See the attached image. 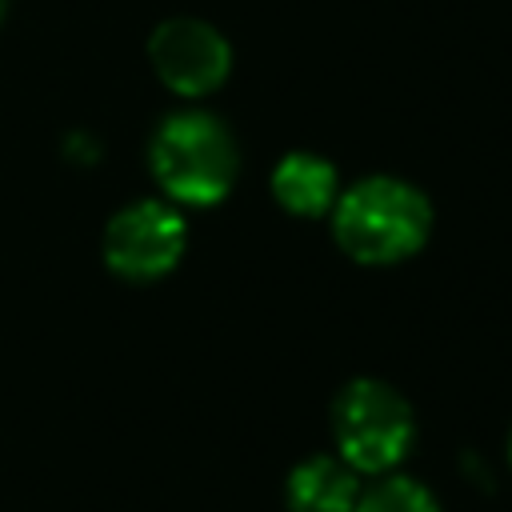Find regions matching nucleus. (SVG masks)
Instances as JSON below:
<instances>
[{"label":"nucleus","instance_id":"obj_4","mask_svg":"<svg viewBox=\"0 0 512 512\" xmlns=\"http://www.w3.org/2000/svg\"><path fill=\"white\" fill-rule=\"evenodd\" d=\"M184 252V220L176 212H168L164 204H132L124 208L104 236V256L120 276L132 280H148L160 276L176 264V256Z\"/></svg>","mask_w":512,"mask_h":512},{"label":"nucleus","instance_id":"obj_2","mask_svg":"<svg viewBox=\"0 0 512 512\" xmlns=\"http://www.w3.org/2000/svg\"><path fill=\"white\" fill-rule=\"evenodd\" d=\"M156 180L184 204H212L232 188L236 148L228 128L204 112H180L152 140Z\"/></svg>","mask_w":512,"mask_h":512},{"label":"nucleus","instance_id":"obj_3","mask_svg":"<svg viewBox=\"0 0 512 512\" xmlns=\"http://www.w3.org/2000/svg\"><path fill=\"white\" fill-rule=\"evenodd\" d=\"M336 440L352 468H392L412 444V412L380 380H356L336 400Z\"/></svg>","mask_w":512,"mask_h":512},{"label":"nucleus","instance_id":"obj_6","mask_svg":"<svg viewBox=\"0 0 512 512\" xmlns=\"http://www.w3.org/2000/svg\"><path fill=\"white\" fill-rule=\"evenodd\" d=\"M356 500H360L356 472L348 460L336 456H312L288 480L292 512H352Z\"/></svg>","mask_w":512,"mask_h":512},{"label":"nucleus","instance_id":"obj_1","mask_svg":"<svg viewBox=\"0 0 512 512\" xmlns=\"http://www.w3.org/2000/svg\"><path fill=\"white\" fill-rule=\"evenodd\" d=\"M424 232L428 204L400 180H364L336 208V240L348 248V256L368 264H388L416 252Z\"/></svg>","mask_w":512,"mask_h":512},{"label":"nucleus","instance_id":"obj_5","mask_svg":"<svg viewBox=\"0 0 512 512\" xmlns=\"http://www.w3.org/2000/svg\"><path fill=\"white\" fill-rule=\"evenodd\" d=\"M148 52H152L160 80L184 96H200V92L216 88L228 72V44L220 40L216 28H208L200 20L160 24Z\"/></svg>","mask_w":512,"mask_h":512},{"label":"nucleus","instance_id":"obj_7","mask_svg":"<svg viewBox=\"0 0 512 512\" xmlns=\"http://www.w3.org/2000/svg\"><path fill=\"white\" fill-rule=\"evenodd\" d=\"M272 188H276L284 208H292L300 216H316V212H324L332 204L336 176H332V168L320 156H288L276 168Z\"/></svg>","mask_w":512,"mask_h":512},{"label":"nucleus","instance_id":"obj_9","mask_svg":"<svg viewBox=\"0 0 512 512\" xmlns=\"http://www.w3.org/2000/svg\"><path fill=\"white\" fill-rule=\"evenodd\" d=\"M0 16H4V0H0Z\"/></svg>","mask_w":512,"mask_h":512},{"label":"nucleus","instance_id":"obj_8","mask_svg":"<svg viewBox=\"0 0 512 512\" xmlns=\"http://www.w3.org/2000/svg\"><path fill=\"white\" fill-rule=\"evenodd\" d=\"M352 512H440V508L424 484H416L408 476H392V480L376 484L372 492H364Z\"/></svg>","mask_w":512,"mask_h":512}]
</instances>
